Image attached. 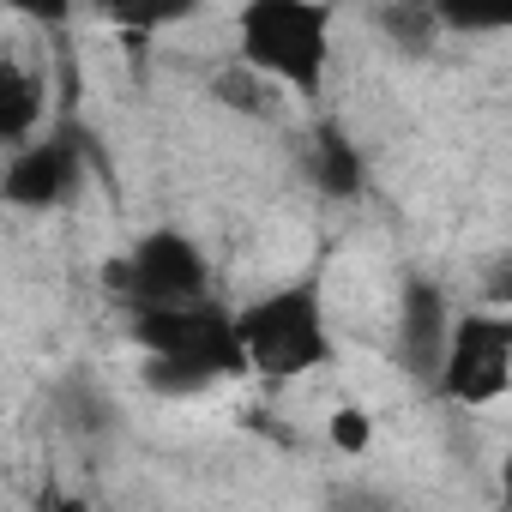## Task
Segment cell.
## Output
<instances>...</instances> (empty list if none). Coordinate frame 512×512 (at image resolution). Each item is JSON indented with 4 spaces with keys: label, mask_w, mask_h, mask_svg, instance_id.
<instances>
[{
    "label": "cell",
    "mask_w": 512,
    "mask_h": 512,
    "mask_svg": "<svg viewBox=\"0 0 512 512\" xmlns=\"http://www.w3.org/2000/svg\"><path fill=\"white\" fill-rule=\"evenodd\" d=\"M133 344L145 350V380L151 392H205L217 380H235L241 344H235V314L223 302H181V308H151L127 314Z\"/></svg>",
    "instance_id": "6da1fadb"
},
{
    "label": "cell",
    "mask_w": 512,
    "mask_h": 512,
    "mask_svg": "<svg viewBox=\"0 0 512 512\" xmlns=\"http://www.w3.org/2000/svg\"><path fill=\"white\" fill-rule=\"evenodd\" d=\"M235 55L260 85L314 97L332 61V13L308 0H253L235 19Z\"/></svg>",
    "instance_id": "7a4b0ae2"
},
{
    "label": "cell",
    "mask_w": 512,
    "mask_h": 512,
    "mask_svg": "<svg viewBox=\"0 0 512 512\" xmlns=\"http://www.w3.org/2000/svg\"><path fill=\"white\" fill-rule=\"evenodd\" d=\"M241 362L266 380H302L332 362V326L314 284H284L235 314Z\"/></svg>",
    "instance_id": "3957f363"
},
{
    "label": "cell",
    "mask_w": 512,
    "mask_h": 512,
    "mask_svg": "<svg viewBox=\"0 0 512 512\" xmlns=\"http://www.w3.org/2000/svg\"><path fill=\"white\" fill-rule=\"evenodd\" d=\"M205 284H211V266L193 247V235H181V229H151V235H139L127 253H115L103 266V290L127 314L205 302Z\"/></svg>",
    "instance_id": "277c9868"
},
{
    "label": "cell",
    "mask_w": 512,
    "mask_h": 512,
    "mask_svg": "<svg viewBox=\"0 0 512 512\" xmlns=\"http://www.w3.org/2000/svg\"><path fill=\"white\" fill-rule=\"evenodd\" d=\"M512 380V326L500 314H464L446 332L434 386L452 404H494Z\"/></svg>",
    "instance_id": "5b68a950"
},
{
    "label": "cell",
    "mask_w": 512,
    "mask_h": 512,
    "mask_svg": "<svg viewBox=\"0 0 512 512\" xmlns=\"http://www.w3.org/2000/svg\"><path fill=\"white\" fill-rule=\"evenodd\" d=\"M73 187H79V145H73V133L31 139V145H19L7 157V169H0V193H7V205H19V211H49Z\"/></svg>",
    "instance_id": "8992f818"
},
{
    "label": "cell",
    "mask_w": 512,
    "mask_h": 512,
    "mask_svg": "<svg viewBox=\"0 0 512 512\" xmlns=\"http://www.w3.org/2000/svg\"><path fill=\"white\" fill-rule=\"evenodd\" d=\"M446 332H452L446 296L416 278V284L404 290V308H398V356H404V368L422 374V380H434L440 350H446Z\"/></svg>",
    "instance_id": "52a82bcc"
},
{
    "label": "cell",
    "mask_w": 512,
    "mask_h": 512,
    "mask_svg": "<svg viewBox=\"0 0 512 512\" xmlns=\"http://www.w3.org/2000/svg\"><path fill=\"white\" fill-rule=\"evenodd\" d=\"M43 73H31L25 61L0 55V145H31L43 127Z\"/></svg>",
    "instance_id": "ba28073f"
},
{
    "label": "cell",
    "mask_w": 512,
    "mask_h": 512,
    "mask_svg": "<svg viewBox=\"0 0 512 512\" xmlns=\"http://www.w3.org/2000/svg\"><path fill=\"white\" fill-rule=\"evenodd\" d=\"M362 175H368V163H362V151H356L338 127H320V133L308 139V181H314L326 199H356V193H362Z\"/></svg>",
    "instance_id": "9c48e42d"
},
{
    "label": "cell",
    "mask_w": 512,
    "mask_h": 512,
    "mask_svg": "<svg viewBox=\"0 0 512 512\" xmlns=\"http://www.w3.org/2000/svg\"><path fill=\"white\" fill-rule=\"evenodd\" d=\"M380 25L398 37V49H410V55H422V49H434V31H440V13H428V7H386L380 13Z\"/></svg>",
    "instance_id": "30bf717a"
},
{
    "label": "cell",
    "mask_w": 512,
    "mask_h": 512,
    "mask_svg": "<svg viewBox=\"0 0 512 512\" xmlns=\"http://www.w3.org/2000/svg\"><path fill=\"white\" fill-rule=\"evenodd\" d=\"M326 434H332L338 452H368V440H374V416H368V410H332Z\"/></svg>",
    "instance_id": "8fae6325"
},
{
    "label": "cell",
    "mask_w": 512,
    "mask_h": 512,
    "mask_svg": "<svg viewBox=\"0 0 512 512\" xmlns=\"http://www.w3.org/2000/svg\"><path fill=\"white\" fill-rule=\"evenodd\" d=\"M332 512H398L386 494H368V488H350V494H338L332 500Z\"/></svg>",
    "instance_id": "7c38bea8"
},
{
    "label": "cell",
    "mask_w": 512,
    "mask_h": 512,
    "mask_svg": "<svg viewBox=\"0 0 512 512\" xmlns=\"http://www.w3.org/2000/svg\"><path fill=\"white\" fill-rule=\"evenodd\" d=\"M43 512H91V506H85L79 494H61V488H49V494H43Z\"/></svg>",
    "instance_id": "4fadbf2b"
}]
</instances>
